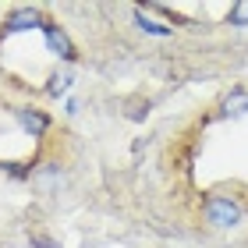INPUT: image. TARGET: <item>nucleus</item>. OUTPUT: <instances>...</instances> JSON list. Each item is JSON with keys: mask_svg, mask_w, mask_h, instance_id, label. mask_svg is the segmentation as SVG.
I'll return each instance as SVG.
<instances>
[{"mask_svg": "<svg viewBox=\"0 0 248 248\" xmlns=\"http://www.w3.org/2000/svg\"><path fill=\"white\" fill-rule=\"evenodd\" d=\"M202 217H206L209 227L217 231H231L245 220V206L238 195H209L206 206H202Z\"/></svg>", "mask_w": 248, "mask_h": 248, "instance_id": "1", "label": "nucleus"}, {"mask_svg": "<svg viewBox=\"0 0 248 248\" xmlns=\"http://www.w3.org/2000/svg\"><path fill=\"white\" fill-rule=\"evenodd\" d=\"M43 25H46V21H43V11L39 7H15L4 18L0 32H4V39H7V36H21V32H36V29L43 32Z\"/></svg>", "mask_w": 248, "mask_h": 248, "instance_id": "2", "label": "nucleus"}, {"mask_svg": "<svg viewBox=\"0 0 248 248\" xmlns=\"http://www.w3.org/2000/svg\"><path fill=\"white\" fill-rule=\"evenodd\" d=\"M15 121H18V128L29 135V139H43L50 128H53V121L46 110H39V107H15Z\"/></svg>", "mask_w": 248, "mask_h": 248, "instance_id": "3", "label": "nucleus"}, {"mask_svg": "<svg viewBox=\"0 0 248 248\" xmlns=\"http://www.w3.org/2000/svg\"><path fill=\"white\" fill-rule=\"evenodd\" d=\"M43 43H46V50H50L57 61H64V64H71V61L78 57L71 36H67L61 25H53V21H46V25H43Z\"/></svg>", "mask_w": 248, "mask_h": 248, "instance_id": "4", "label": "nucleus"}, {"mask_svg": "<svg viewBox=\"0 0 248 248\" xmlns=\"http://www.w3.org/2000/svg\"><path fill=\"white\" fill-rule=\"evenodd\" d=\"M248 114V89H231L227 96H223V103H220V117H227V121H238Z\"/></svg>", "mask_w": 248, "mask_h": 248, "instance_id": "5", "label": "nucleus"}, {"mask_svg": "<svg viewBox=\"0 0 248 248\" xmlns=\"http://www.w3.org/2000/svg\"><path fill=\"white\" fill-rule=\"evenodd\" d=\"M135 25H139V32H145V36H156V39H170V36H174V25L149 18L142 7H135Z\"/></svg>", "mask_w": 248, "mask_h": 248, "instance_id": "6", "label": "nucleus"}, {"mask_svg": "<svg viewBox=\"0 0 248 248\" xmlns=\"http://www.w3.org/2000/svg\"><path fill=\"white\" fill-rule=\"evenodd\" d=\"M71 85H75V75L67 71V67H61V71H53V75L46 78V96L61 99V96H67V93H71Z\"/></svg>", "mask_w": 248, "mask_h": 248, "instance_id": "7", "label": "nucleus"}, {"mask_svg": "<svg viewBox=\"0 0 248 248\" xmlns=\"http://www.w3.org/2000/svg\"><path fill=\"white\" fill-rule=\"evenodd\" d=\"M227 25L234 29H248V0H234L227 11Z\"/></svg>", "mask_w": 248, "mask_h": 248, "instance_id": "8", "label": "nucleus"}]
</instances>
